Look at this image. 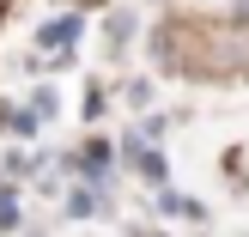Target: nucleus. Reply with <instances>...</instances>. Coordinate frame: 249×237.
<instances>
[{"label": "nucleus", "mask_w": 249, "mask_h": 237, "mask_svg": "<svg viewBox=\"0 0 249 237\" xmlns=\"http://www.w3.org/2000/svg\"><path fill=\"white\" fill-rule=\"evenodd\" d=\"M158 213H170V219H207L201 201H189V195H164V201H158Z\"/></svg>", "instance_id": "obj_1"}, {"label": "nucleus", "mask_w": 249, "mask_h": 237, "mask_svg": "<svg viewBox=\"0 0 249 237\" xmlns=\"http://www.w3.org/2000/svg\"><path fill=\"white\" fill-rule=\"evenodd\" d=\"M0 6H6V0H0Z\"/></svg>", "instance_id": "obj_3"}, {"label": "nucleus", "mask_w": 249, "mask_h": 237, "mask_svg": "<svg viewBox=\"0 0 249 237\" xmlns=\"http://www.w3.org/2000/svg\"><path fill=\"white\" fill-rule=\"evenodd\" d=\"M79 36V18H55V24H43V43H73Z\"/></svg>", "instance_id": "obj_2"}]
</instances>
